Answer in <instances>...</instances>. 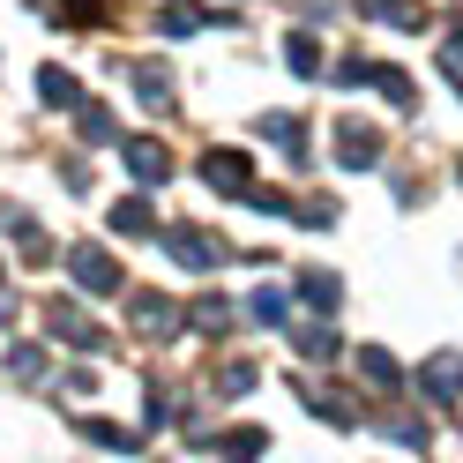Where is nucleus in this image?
<instances>
[{
	"label": "nucleus",
	"mask_w": 463,
	"mask_h": 463,
	"mask_svg": "<svg viewBox=\"0 0 463 463\" xmlns=\"http://www.w3.org/2000/svg\"><path fill=\"white\" fill-rule=\"evenodd\" d=\"M68 269H75L82 292H120V262H112L105 247H75V254H68Z\"/></svg>",
	"instance_id": "f257e3e1"
},
{
	"label": "nucleus",
	"mask_w": 463,
	"mask_h": 463,
	"mask_svg": "<svg viewBox=\"0 0 463 463\" xmlns=\"http://www.w3.org/2000/svg\"><path fill=\"white\" fill-rule=\"evenodd\" d=\"M128 172H135L142 187H165V180H172V150H165L157 135H135V142H128Z\"/></svg>",
	"instance_id": "f03ea898"
},
{
	"label": "nucleus",
	"mask_w": 463,
	"mask_h": 463,
	"mask_svg": "<svg viewBox=\"0 0 463 463\" xmlns=\"http://www.w3.org/2000/svg\"><path fill=\"white\" fill-rule=\"evenodd\" d=\"M157 247L172 254V262H187V269H217V262H224V254H217L210 240H202L194 224H180V232H157Z\"/></svg>",
	"instance_id": "7ed1b4c3"
},
{
	"label": "nucleus",
	"mask_w": 463,
	"mask_h": 463,
	"mask_svg": "<svg viewBox=\"0 0 463 463\" xmlns=\"http://www.w3.org/2000/svg\"><path fill=\"white\" fill-rule=\"evenodd\" d=\"M45 329H52V336H68V344H82V352H90V344H105V329H98L82 307H68V299H52V307H45Z\"/></svg>",
	"instance_id": "20e7f679"
},
{
	"label": "nucleus",
	"mask_w": 463,
	"mask_h": 463,
	"mask_svg": "<svg viewBox=\"0 0 463 463\" xmlns=\"http://www.w3.org/2000/svg\"><path fill=\"white\" fill-rule=\"evenodd\" d=\"M336 157L352 165V172H366L373 157H382V135H373V128H359V120H336Z\"/></svg>",
	"instance_id": "39448f33"
},
{
	"label": "nucleus",
	"mask_w": 463,
	"mask_h": 463,
	"mask_svg": "<svg viewBox=\"0 0 463 463\" xmlns=\"http://www.w3.org/2000/svg\"><path fill=\"white\" fill-rule=\"evenodd\" d=\"M202 180H210L217 194H247V157L240 150H210L202 157Z\"/></svg>",
	"instance_id": "423d86ee"
},
{
	"label": "nucleus",
	"mask_w": 463,
	"mask_h": 463,
	"mask_svg": "<svg viewBox=\"0 0 463 463\" xmlns=\"http://www.w3.org/2000/svg\"><path fill=\"white\" fill-rule=\"evenodd\" d=\"M135 329H142V336H157V329L172 336V329H180V307H165L157 292H142V299H135Z\"/></svg>",
	"instance_id": "0eeeda50"
},
{
	"label": "nucleus",
	"mask_w": 463,
	"mask_h": 463,
	"mask_svg": "<svg viewBox=\"0 0 463 463\" xmlns=\"http://www.w3.org/2000/svg\"><path fill=\"white\" fill-rule=\"evenodd\" d=\"M299 292H307L314 314H336V307H344V284H336L329 269H307V277H299Z\"/></svg>",
	"instance_id": "6e6552de"
},
{
	"label": "nucleus",
	"mask_w": 463,
	"mask_h": 463,
	"mask_svg": "<svg viewBox=\"0 0 463 463\" xmlns=\"http://www.w3.org/2000/svg\"><path fill=\"white\" fill-rule=\"evenodd\" d=\"M38 98H45V105H82V90H75L68 68H38Z\"/></svg>",
	"instance_id": "1a4fd4ad"
},
{
	"label": "nucleus",
	"mask_w": 463,
	"mask_h": 463,
	"mask_svg": "<svg viewBox=\"0 0 463 463\" xmlns=\"http://www.w3.org/2000/svg\"><path fill=\"white\" fill-rule=\"evenodd\" d=\"M373 90H382L389 105H403V112L419 105V90H411V75H396V68H382V61H373Z\"/></svg>",
	"instance_id": "9d476101"
},
{
	"label": "nucleus",
	"mask_w": 463,
	"mask_h": 463,
	"mask_svg": "<svg viewBox=\"0 0 463 463\" xmlns=\"http://www.w3.org/2000/svg\"><path fill=\"white\" fill-rule=\"evenodd\" d=\"M112 224H120V232H157V217H150V202H142V194L112 202Z\"/></svg>",
	"instance_id": "9b49d317"
},
{
	"label": "nucleus",
	"mask_w": 463,
	"mask_h": 463,
	"mask_svg": "<svg viewBox=\"0 0 463 463\" xmlns=\"http://www.w3.org/2000/svg\"><path fill=\"white\" fill-rule=\"evenodd\" d=\"M75 112H82V142H120V128H112V112H105V105H90V98H82Z\"/></svg>",
	"instance_id": "f8f14e48"
},
{
	"label": "nucleus",
	"mask_w": 463,
	"mask_h": 463,
	"mask_svg": "<svg viewBox=\"0 0 463 463\" xmlns=\"http://www.w3.org/2000/svg\"><path fill=\"white\" fill-rule=\"evenodd\" d=\"M284 61H292V75H322V52H314V38H307V31L284 38Z\"/></svg>",
	"instance_id": "ddd939ff"
},
{
	"label": "nucleus",
	"mask_w": 463,
	"mask_h": 463,
	"mask_svg": "<svg viewBox=\"0 0 463 463\" xmlns=\"http://www.w3.org/2000/svg\"><path fill=\"white\" fill-rule=\"evenodd\" d=\"M135 90H142V105H157V112L172 105V82H165V68H150V61L135 68Z\"/></svg>",
	"instance_id": "4468645a"
},
{
	"label": "nucleus",
	"mask_w": 463,
	"mask_h": 463,
	"mask_svg": "<svg viewBox=\"0 0 463 463\" xmlns=\"http://www.w3.org/2000/svg\"><path fill=\"white\" fill-rule=\"evenodd\" d=\"M262 135H269V142H284V157H307V128L292 120V112H284V120H262Z\"/></svg>",
	"instance_id": "2eb2a0df"
},
{
	"label": "nucleus",
	"mask_w": 463,
	"mask_h": 463,
	"mask_svg": "<svg viewBox=\"0 0 463 463\" xmlns=\"http://www.w3.org/2000/svg\"><path fill=\"white\" fill-rule=\"evenodd\" d=\"M359 373H366L373 389H396V359L389 352H359Z\"/></svg>",
	"instance_id": "dca6fc26"
},
{
	"label": "nucleus",
	"mask_w": 463,
	"mask_h": 463,
	"mask_svg": "<svg viewBox=\"0 0 463 463\" xmlns=\"http://www.w3.org/2000/svg\"><path fill=\"white\" fill-rule=\"evenodd\" d=\"M112 0H61V23H105Z\"/></svg>",
	"instance_id": "f3484780"
},
{
	"label": "nucleus",
	"mask_w": 463,
	"mask_h": 463,
	"mask_svg": "<svg viewBox=\"0 0 463 463\" xmlns=\"http://www.w3.org/2000/svg\"><path fill=\"white\" fill-rule=\"evenodd\" d=\"M172 38H187V31H202V8H172V15H157Z\"/></svg>",
	"instance_id": "a211bd4d"
},
{
	"label": "nucleus",
	"mask_w": 463,
	"mask_h": 463,
	"mask_svg": "<svg viewBox=\"0 0 463 463\" xmlns=\"http://www.w3.org/2000/svg\"><path fill=\"white\" fill-rule=\"evenodd\" d=\"M247 314H254V322H284V292H254Z\"/></svg>",
	"instance_id": "6ab92c4d"
},
{
	"label": "nucleus",
	"mask_w": 463,
	"mask_h": 463,
	"mask_svg": "<svg viewBox=\"0 0 463 463\" xmlns=\"http://www.w3.org/2000/svg\"><path fill=\"white\" fill-rule=\"evenodd\" d=\"M15 373H23V382H38V373H45V352H38V344H23V352H15Z\"/></svg>",
	"instance_id": "aec40b11"
},
{
	"label": "nucleus",
	"mask_w": 463,
	"mask_h": 463,
	"mask_svg": "<svg viewBox=\"0 0 463 463\" xmlns=\"http://www.w3.org/2000/svg\"><path fill=\"white\" fill-rule=\"evenodd\" d=\"M262 456V433H232V463H254Z\"/></svg>",
	"instance_id": "412c9836"
},
{
	"label": "nucleus",
	"mask_w": 463,
	"mask_h": 463,
	"mask_svg": "<svg viewBox=\"0 0 463 463\" xmlns=\"http://www.w3.org/2000/svg\"><path fill=\"white\" fill-rule=\"evenodd\" d=\"M441 75H449V82H463V31H456V38H449V52H441Z\"/></svg>",
	"instance_id": "4be33fe9"
}]
</instances>
